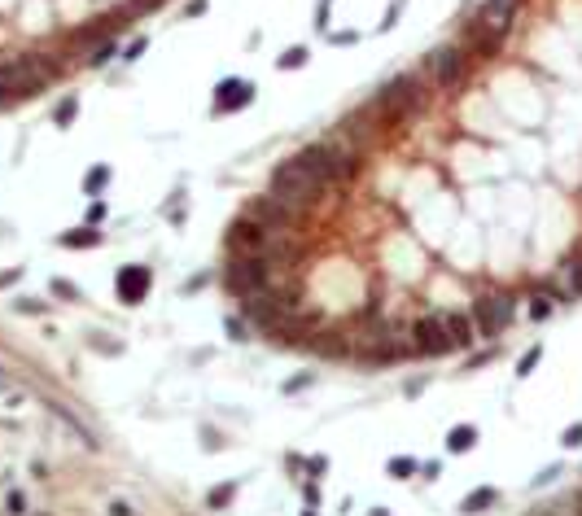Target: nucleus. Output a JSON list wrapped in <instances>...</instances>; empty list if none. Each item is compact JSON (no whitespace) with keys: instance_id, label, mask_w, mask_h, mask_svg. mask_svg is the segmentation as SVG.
<instances>
[{"instance_id":"f257e3e1","label":"nucleus","mask_w":582,"mask_h":516,"mask_svg":"<svg viewBox=\"0 0 582 516\" xmlns=\"http://www.w3.org/2000/svg\"><path fill=\"white\" fill-rule=\"evenodd\" d=\"M328 184L311 171V167H302L298 158H289V162H281L272 171V193L281 197V201H289V206H307V201H315L320 193H324Z\"/></svg>"},{"instance_id":"f03ea898","label":"nucleus","mask_w":582,"mask_h":516,"mask_svg":"<svg viewBox=\"0 0 582 516\" xmlns=\"http://www.w3.org/2000/svg\"><path fill=\"white\" fill-rule=\"evenodd\" d=\"M272 276H276V267L267 263L263 254H237L233 263H228V271H223V285H228V293H237L245 302L254 293H267L272 289Z\"/></svg>"},{"instance_id":"7ed1b4c3","label":"nucleus","mask_w":582,"mask_h":516,"mask_svg":"<svg viewBox=\"0 0 582 516\" xmlns=\"http://www.w3.org/2000/svg\"><path fill=\"white\" fill-rule=\"evenodd\" d=\"M420 101H425L420 79H416V74H398V79H390L381 92L368 101V106H372V110H394V114H398V110H416Z\"/></svg>"},{"instance_id":"20e7f679","label":"nucleus","mask_w":582,"mask_h":516,"mask_svg":"<svg viewBox=\"0 0 582 516\" xmlns=\"http://www.w3.org/2000/svg\"><path fill=\"white\" fill-rule=\"evenodd\" d=\"M464 66H469V57H464V48H455V44L434 48V53H429V62H425V70L434 74L438 88H455V84L464 79Z\"/></svg>"},{"instance_id":"39448f33","label":"nucleus","mask_w":582,"mask_h":516,"mask_svg":"<svg viewBox=\"0 0 582 516\" xmlns=\"http://www.w3.org/2000/svg\"><path fill=\"white\" fill-rule=\"evenodd\" d=\"M412 337H416V342H412V350H416V354H442V350H455L442 315H420V320H416V328H412Z\"/></svg>"},{"instance_id":"423d86ee","label":"nucleus","mask_w":582,"mask_h":516,"mask_svg":"<svg viewBox=\"0 0 582 516\" xmlns=\"http://www.w3.org/2000/svg\"><path fill=\"white\" fill-rule=\"evenodd\" d=\"M250 215H254L267 232H289V228L298 223V206H289V201H281L276 193H267V197H259L254 206H250Z\"/></svg>"},{"instance_id":"0eeeda50","label":"nucleus","mask_w":582,"mask_h":516,"mask_svg":"<svg viewBox=\"0 0 582 516\" xmlns=\"http://www.w3.org/2000/svg\"><path fill=\"white\" fill-rule=\"evenodd\" d=\"M473 320H477V332H482V337H499V332L513 324V298H482Z\"/></svg>"},{"instance_id":"6e6552de","label":"nucleus","mask_w":582,"mask_h":516,"mask_svg":"<svg viewBox=\"0 0 582 516\" xmlns=\"http://www.w3.org/2000/svg\"><path fill=\"white\" fill-rule=\"evenodd\" d=\"M263 241H267V228L254 215H245V219H237L233 228H228V249L233 254H259Z\"/></svg>"},{"instance_id":"1a4fd4ad","label":"nucleus","mask_w":582,"mask_h":516,"mask_svg":"<svg viewBox=\"0 0 582 516\" xmlns=\"http://www.w3.org/2000/svg\"><path fill=\"white\" fill-rule=\"evenodd\" d=\"M254 101V84L250 79H223L215 88V114H228V110H245Z\"/></svg>"},{"instance_id":"9d476101","label":"nucleus","mask_w":582,"mask_h":516,"mask_svg":"<svg viewBox=\"0 0 582 516\" xmlns=\"http://www.w3.org/2000/svg\"><path fill=\"white\" fill-rule=\"evenodd\" d=\"M149 285H154V276H149V267H123V271H118V298L128 302V306L145 302Z\"/></svg>"},{"instance_id":"9b49d317","label":"nucleus","mask_w":582,"mask_h":516,"mask_svg":"<svg viewBox=\"0 0 582 516\" xmlns=\"http://www.w3.org/2000/svg\"><path fill=\"white\" fill-rule=\"evenodd\" d=\"M517 5H521V0H482V9H477V18H482L486 27H495V31H503V35H508L513 18H517Z\"/></svg>"},{"instance_id":"f8f14e48","label":"nucleus","mask_w":582,"mask_h":516,"mask_svg":"<svg viewBox=\"0 0 582 516\" xmlns=\"http://www.w3.org/2000/svg\"><path fill=\"white\" fill-rule=\"evenodd\" d=\"M469 44L477 48V53H482V57H495L499 53V48H503V31H495V27H486V22L482 18H477L473 22V27H469Z\"/></svg>"},{"instance_id":"ddd939ff","label":"nucleus","mask_w":582,"mask_h":516,"mask_svg":"<svg viewBox=\"0 0 582 516\" xmlns=\"http://www.w3.org/2000/svg\"><path fill=\"white\" fill-rule=\"evenodd\" d=\"M442 320H447V332H451V346H469V342H473V320H469V315L447 311Z\"/></svg>"},{"instance_id":"4468645a","label":"nucleus","mask_w":582,"mask_h":516,"mask_svg":"<svg viewBox=\"0 0 582 516\" xmlns=\"http://www.w3.org/2000/svg\"><path fill=\"white\" fill-rule=\"evenodd\" d=\"M473 442H477V429H473V425H455V429L447 433V447H451L455 455H464Z\"/></svg>"},{"instance_id":"2eb2a0df","label":"nucleus","mask_w":582,"mask_h":516,"mask_svg":"<svg viewBox=\"0 0 582 516\" xmlns=\"http://www.w3.org/2000/svg\"><path fill=\"white\" fill-rule=\"evenodd\" d=\"M101 241V232H92V228H74V232H66L62 237V245H70V249H88V245H96Z\"/></svg>"},{"instance_id":"dca6fc26","label":"nucleus","mask_w":582,"mask_h":516,"mask_svg":"<svg viewBox=\"0 0 582 516\" xmlns=\"http://www.w3.org/2000/svg\"><path fill=\"white\" fill-rule=\"evenodd\" d=\"M386 469H390V477H394V481H408V477L420 469V464H416V459H403V455H394V459L386 464Z\"/></svg>"},{"instance_id":"f3484780","label":"nucleus","mask_w":582,"mask_h":516,"mask_svg":"<svg viewBox=\"0 0 582 516\" xmlns=\"http://www.w3.org/2000/svg\"><path fill=\"white\" fill-rule=\"evenodd\" d=\"M74 114H79V96H66L62 106H57V114H53V118H57V127H70V123H74Z\"/></svg>"},{"instance_id":"a211bd4d","label":"nucleus","mask_w":582,"mask_h":516,"mask_svg":"<svg viewBox=\"0 0 582 516\" xmlns=\"http://www.w3.org/2000/svg\"><path fill=\"white\" fill-rule=\"evenodd\" d=\"M106 184H110V167H96V171L84 175V189H88V193H101Z\"/></svg>"},{"instance_id":"6ab92c4d","label":"nucleus","mask_w":582,"mask_h":516,"mask_svg":"<svg viewBox=\"0 0 582 516\" xmlns=\"http://www.w3.org/2000/svg\"><path fill=\"white\" fill-rule=\"evenodd\" d=\"M233 495H237V486L228 481V486H215V490H211L206 503H211V507H223V503H233Z\"/></svg>"},{"instance_id":"aec40b11","label":"nucleus","mask_w":582,"mask_h":516,"mask_svg":"<svg viewBox=\"0 0 582 516\" xmlns=\"http://www.w3.org/2000/svg\"><path fill=\"white\" fill-rule=\"evenodd\" d=\"M110 57H114V40H106V44H101V48H92V53H88V66H110Z\"/></svg>"},{"instance_id":"412c9836","label":"nucleus","mask_w":582,"mask_h":516,"mask_svg":"<svg viewBox=\"0 0 582 516\" xmlns=\"http://www.w3.org/2000/svg\"><path fill=\"white\" fill-rule=\"evenodd\" d=\"M539 359H543V346H530V350L521 354V364H517V376H530V372H535V364H539Z\"/></svg>"},{"instance_id":"4be33fe9","label":"nucleus","mask_w":582,"mask_h":516,"mask_svg":"<svg viewBox=\"0 0 582 516\" xmlns=\"http://www.w3.org/2000/svg\"><path fill=\"white\" fill-rule=\"evenodd\" d=\"M495 503V490H477V495L464 499V512H477V507H491Z\"/></svg>"},{"instance_id":"5701e85b","label":"nucleus","mask_w":582,"mask_h":516,"mask_svg":"<svg viewBox=\"0 0 582 516\" xmlns=\"http://www.w3.org/2000/svg\"><path fill=\"white\" fill-rule=\"evenodd\" d=\"M145 48H149V35H136V40H132L128 48H123V62H136V57L145 53Z\"/></svg>"},{"instance_id":"b1692460","label":"nucleus","mask_w":582,"mask_h":516,"mask_svg":"<svg viewBox=\"0 0 582 516\" xmlns=\"http://www.w3.org/2000/svg\"><path fill=\"white\" fill-rule=\"evenodd\" d=\"M302 62H307V48H289V53L281 57V70H298Z\"/></svg>"},{"instance_id":"393cba45","label":"nucleus","mask_w":582,"mask_h":516,"mask_svg":"<svg viewBox=\"0 0 582 516\" xmlns=\"http://www.w3.org/2000/svg\"><path fill=\"white\" fill-rule=\"evenodd\" d=\"M530 315H535V320L552 315V298H547V293H539V298H535V306H530Z\"/></svg>"},{"instance_id":"a878e982","label":"nucleus","mask_w":582,"mask_h":516,"mask_svg":"<svg viewBox=\"0 0 582 516\" xmlns=\"http://www.w3.org/2000/svg\"><path fill=\"white\" fill-rule=\"evenodd\" d=\"M561 442H565L569 451H573V447H582V425H569V429H565V437H561Z\"/></svg>"},{"instance_id":"bb28decb","label":"nucleus","mask_w":582,"mask_h":516,"mask_svg":"<svg viewBox=\"0 0 582 516\" xmlns=\"http://www.w3.org/2000/svg\"><path fill=\"white\" fill-rule=\"evenodd\" d=\"M569 285L573 293H582V263H569Z\"/></svg>"},{"instance_id":"cd10ccee","label":"nucleus","mask_w":582,"mask_h":516,"mask_svg":"<svg viewBox=\"0 0 582 516\" xmlns=\"http://www.w3.org/2000/svg\"><path fill=\"white\" fill-rule=\"evenodd\" d=\"M228 337H233V342H245V328H241V320H228Z\"/></svg>"},{"instance_id":"c85d7f7f","label":"nucleus","mask_w":582,"mask_h":516,"mask_svg":"<svg viewBox=\"0 0 582 516\" xmlns=\"http://www.w3.org/2000/svg\"><path fill=\"white\" fill-rule=\"evenodd\" d=\"M184 13H189V18H197V13H206V0H189V5H184Z\"/></svg>"},{"instance_id":"c756f323","label":"nucleus","mask_w":582,"mask_h":516,"mask_svg":"<svg viewBox=\"0 0 582 516\" xmlns=\"http://www.w3.org/2000/svg\"><path fill=\"white\" fill-rule=\"evenodd\" d=\"M302 385H311V376H293V381H285V390L293 394V390H302Z\"/></svg>"},{"instance_id":"7c9ffc66","label":"nucleus","mask_w":582,"mask_h":516,"mask_svg":"<svg viewBox=\"0 0 582 516\" xmlns=\"http://www.w3.org/2000/svg\"><path fill=\"white\" fill-rule=\"evenodd\" d=\"M53 289H57L62 298H79V293H74V285H66V280H57V285H53Z\"/></svg>"},{"instance_id":"2f4dec72","label":"nucleus","mask_w":582,"mask_h":516,"mask_svg":"<svg viewBox=\"0 0 582 516\" xmlns=\"http://www.w3.org/2000/svg\"><path fill=\"white\" fill-rule=\"evenodd\" d=\"M114 516H136V512H132V503H114Z\"/></svg>"},{"instance_id":"473e14b6","label":"nucleus","mask_w":582,"mask_h":516,"mask_svg":"<svg viewBox=\"0 0 582 516\" xmlns=\"http://www.w3.org/2000/svg\"><path fill=\"white\" fill-rule=\"evenodd\" d=\"M302 516H315V512H302Z\"/></svg>"}]
</instances>
